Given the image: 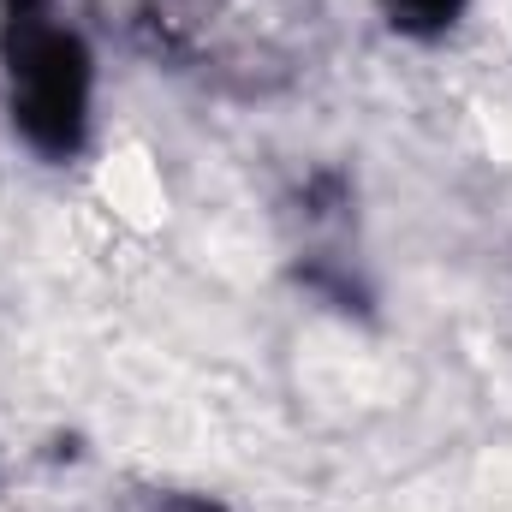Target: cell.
Segmentation results:
<instances>
[{
  "label": "cell",
  "instance_id": "1",
  "mask_svg": "<svg viewBox=\"0 0 512 512\" xmlns=\"http://www.w3.org/2000/svg\"><path fill=\"white\" fill-rule=\"evenodd\" d=\"M0 84L12 131L42 161H72L96 120V54L60 0H0Z\"/></svg>",
  "mask_w": 512,
  "mask_h": 512
},
{
  "label": "cell",
  "instance_id": "2",
  "mask_svg": "<svg viewBox=\"0 0 512 512\" xmlns=\"http://www.w3.org/2000/svg\"><path fill=\"white\" fill-rule=\"evenodd\" d=\"M471 0H382V18L399 36H447Z\"/></svg>",
  "mask_w": 512,
  "mask_h": 512
}]
</instances>
